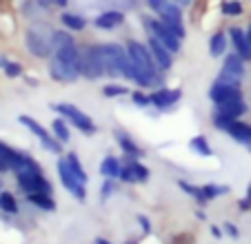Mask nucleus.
Returning a JSON list of instances; mask_svg holds the SVG:
<instances>
[{"label":"nucleus","mask_w":251,"mask_h":244,"mask_svg":"<svg viewBox=\"0 0 251 244\" xmlns=\"http://www.w3.org/2000/svg\"><path fill=\"white\" fill-rule=\"evenodd\" d=\"M127 53L131 58L133 67H136V80L133 85L140 87V89H160L162 87V75H160V69H158L156 60H153L151 51H149L147 43H140L136 38L127 40Z\"/></svg>","instance_id":"nucleus-1"},{"label":"nucleus","mask_w":251,"mask_h":244,"mask_svg":"<svg viewBox=\"0 0 251 244\" xmlns=\"http://www.w3.org/2000/svg\"><path fill=\"white\" fill-rule=\"evenodd\" d=\"M51 109L58 113V116H62L67 122H69L71 127H76L80 133H85V136H94L96 131H98V127H96V122L91 120L89 116H87L85 111H80V109L76 107V104H69V102H56L51 104Z\"/></svg>","instance_id":"nucleus-2"},{"label":"nucleus","mask_w":251,"mask_h":244,"mask_svg":"<svg viewBox=\"0 0 251 244\" xmlns=\"http://www.w3.org/2000/svg\"><path fill=\"white\" fill-rule=\"evenodd\" d=\"M80 75L87 78V80L104 78V65H102V51H100V45H89V47L82 49Z\"/></svg>","instance_id":"nucleus-3"},{"label":"nucleus","mask_w":251,"mask_h":244,"mask_svg":"<svg viewBox=\"0 0 251 244\" xmlns=\"http://www.w3.org/2000/svg\"><path fill=\"white\" fill-rule=\"evenodd\" d=\"M142 24H145V29H147L149 36H156L171 53H178L182 49V40L176 36V33L171 31L160 18H149L147 16V18H142Z\"/></svg>","instance_id":"nucleus-4"},{"label":"nucleus","mask_w":251,"mask_h":244,"mask_svg":"<svg viewBox=\"0 0 251 244\" xmlns=\"http://www.w3.org/2000/svg\"><path fill=\"white\" fill-rule=\"evenodd\" d=\"M18 120H20V124H23V127H27L29 133H33V136L38 138L45 151H49V153H56V155L62 153V142L58 140V138L53 136L49 129H45L38 120H33L31 116H20Z\"/></svg>","instance_id":"nucleus-5"},{"label":"nucleus","mask_w":251,"mask_h":244,"mask_svg":"<svg viewBox=\"0 0 251 244\" xmlns=\"http://www.w3.org/2000/svg\"><path fill=\"white\" fill-rule=\"evenodd\" d=\"M18 189L29 195V193H49L53 195V184L45 178L43 171H27V173H16Z\"/></svg>","instance_id":"nucleus-6"},{"label":"nucleus","mask_w":251,"mask_h":244,"mask_svg":"<svg viewBox=\"0 0 251 244\" xmlns=\"http://www.w3.org/2000/svg\"><path fill=\"white\" fill-rule=\"evenodd\" d=\"M100 51H102L104 75L120 78V62L127 56V47H123V45H118V43H107V45H100Z\"/></svg>","instance_id":"nucleus-7"},{"label":"nucleus","mask_w":251,"mask_h":244,"mask_svg":"<svg viewBox=\"0 0 251 244\" xmlns=\"http://www.w3.org/2000/svg\"><path fill=\"white\" fill-rule=\"evenodd\" d=\"M123 167H120V175L118 180L125 184H140L149 180V169L142 165L138 158H129V155H123Z\"/></svg>","instance_id":"nucleus-8"},{"label":"nucleus","mask_w":251,"mask_h":244,"mask_svg":"<svg viewBox=\"0 0 251 244\" xmlns=\"http://www.w3.org/2000/svg\"><path fill=\"white\" fill-rule=\"evenodd\" d=\"M56 171H58V178H60V184L67 189V191L71 193V195L76 197L78 202H85L87 200V184H82L80 180L74 175V171L69 169V165H67V160L60 158L56 165Z\"/></svg>","instance_id":"nucleus-9"},{"label":"nucleus","mask_w":251,"mask_h":244,"mask_svg":"<svg viewBox=\"0 0 251 244\" xmlns=\"http://www.w3.org/2000/svg\"><path fill=\"white\" fill-rule=\"evenodd\" d=\"M49 75H51V80L62 82V85H71V82H76L78 78H82L80 67L71 65V62H65L56 56L49 58Z\"/></svg>","instance_id":"nucleus-10"},{"label":"nucleus","mask_w":251,"mask_h":244,"mask_svg":"<svg viewBox=\"0 0 251 244\" xmlns=\"http://www.w3.org/2000/svg\"><path fill=\"white\" fill-rule=\"evenodd\" d=\"M25 45H27V51L36 58H51L53 56L51 40L45 38L43 33L36 31V29H27V33H25Z\"/></svg>","instance_id":"nucleus-11"},{"label":"nucleus","mask_w":251,"mask_h":244,"mask_svg":"<svg viewBox=\"0 0 251 244\" xmlns=\"http://www.w3.org/2000/svg\"><path fill=\"white\" fill-rule=\"evenodd\" d=\"M182 100V89L180 87H160V89L151 91V104L158 111H171L176 104Z\"/></svg>","instance_id":"nucleus-12"},{"label":"nucleus","mask_w":251,"mask_h":244,"mask_svg":"<svg viewBox=\"0 0 251 244\" xmlns=\"http://www.w3.org/2000/svg\"><path fill=\"white\" fill-rule=\"evenodd\" d=\"M209 100L213 104H223V102H233V100H242V89L233 85H225V82H213L209 87Z\"/></svg>","instance_id":"nucleus-13"},{"label":"nucleus","mask_w":251,"mask_h":244,"mask_svg":"<svg viewBox=\"0 0 251 244\" xmlns=\"http://www.w3.org/2000/svg\"><path fill=\"white\" fill-rule=\"evenodd\" d=\"M147 47H149V51H151L153 60H156L160 71H167L174 67V53H171L156 36H147Z\"/></svg>","instance_id":"nucleus-14"},{"label":"nucleus","mask_w":251,"mask_h":244,"mask_svg":"<svg viewBox=\"0 0 251 244\" xmlns=\"http://www.w3.org/2000/svg\"><path fill=\"white\" fill-rule=\"evenodd\" d=\"M147 5L158 18H182V7L174 0H147Z\"/></svg>","instance_id":"nucleus-15"},{"label":"nucleus","mask_w":251,"mask_h":244,"mask_svg":"<svg viewBox=\"0 0 251 244\" xmlns=\"http://www.w3.org/2000/svg\"><path fill=\"white\" fill-rule=\"evenodd\" d=\"M229 38H231V45H233V51L242 58V60H251V45L247 40V31L240 27H229Z\"/></svg>","instance_id":"nucleus-16"},{"label":"nucleus","mask_w":251,"mask_h":244,"mask_svg":"<svg viewBox=\"0 0 251 244\" xmlns=\"http://www.w3.org/2000/svg\"><path fill=\"white\" fill-rule=\"evenodd\" d=\"M114 138H116V142H118V146L123 149V155H129V158H138V160L145 155V151H142L140 146L133 142V138L129 136L127 131H123V129H116V131H114Z\"/></svg>","instance_id":"nucleus-17"},{"label":"nucleus","mask_w":251,"mask_h":244,"mask_svg":"<svg viewBox=\"0 0 251 244\" xmlns=\"http://www.w3.org/2000/svg\"><path fill=\"white\" fill-rule=\"evenodd\" d=\"M225 133L231 136L236 142H240L242 146L251 149V124H247V122H242V120H233Z\"/></svg>","instance_id":"nucleus-18"},{"label":"nucleus","mask_w":251,"mask_h":244,"mask_svg":"<svg viewBox=\"0 0 251 244\" xmlns=\"http://www.w3.org/2000/svg\"><path fill=\"white\" fill-rule=\"evenodd\" d=\"M125 23V14L123 11H102L100 16H96L94 24L98 29H104V31H111V29L120 27Z\"/></svg>","instance_id":"nucleus-19"},{"label":"nucleus","mask_w":251,"mask_h":244,"mask_svg":"<svg viewBox=\"0 0 251 244\" xmlns=\"http://www.w3.org/2000/svg\"><path fill=\"white\" fill-rule=\"evenodd\" d=\"M213 111H216V113H223V116H229V118H233V120H240V118L245 116L249 109H247L245 100H233V102L216 104V109H213Z\"/></svg>","instance_id":"nucleus-20"},{"label":"nucleus","mask_w":251,"mask_h":244,"mask_svg":"<svg viewBox=\"0 0 251 244\" xmlns=\"http://www.w3.org/2000/svg\"><path fill=\"white\" fill-rule=\"evenodd\" d=\"M227 45H229V33L225 31H216L209 36V56L211 58H220L227 53Z\"/></svg>","instance_id":"nucleus-21"},{"label":"nucleus","mask_w":251,"mask_h":244,"mask_svg":"<svg viewBox=\"0 0 251 244\" xmlns=\"http://www.w3.org/2000/svg\"><path fill=\"white\" fill-rule=\"evenodd\" d=\"M27 202L29 204H33L36 209H40V211H47V213H53L58 209L53 195H49V193H29Z\"/></svg>","instance_id":"nucleus-22"},{"label":"nucleus","mask_w":251,"mask_h":244,"mask_svg":"<svg viewBox=\"0 0 251 244\" xmlns=\"http://www.w3.org/2000/svg\"><path fill=\"white\" fill-rule=\"evenodd\" d=\"M120 167H123V160L120 158H116V155H104L102 162H100V175H102V178L118 180Z\"/></svg>","instance_id":"nucleus-23"},{"label":"nucleus","mask_w":251,"mask_h":244,"mask_svg":"<svg viewBox=\"0 0 251 244\" xmlns=\"http://www.w3.org/2000/svg\"><path fill=\"white\" fill-rule=\"evenodd\" d=\"M223 69L229 71V73H233V75H238V78H245V60H242L236 51H233V53H225Z\"/></svg>","instance_id":"nucleus-24"},{"label":"nucleus","mask_w":251,"mask_h":244,"mask_svg":"<svg viewBox=\"0 0 251 244\" xmlns=\"http://www.w3.org/2000/svg\"><path fill=\"white\" fill-rule=\"evenodd\" d=\"M189 149L194 151L196 155H200V158H211L213 155V146L209 145L207 136H194L189 140Z\"/></svg>","instance_id":"nucleus-25"},{"label":"nucleus","mask_w":251,"mask_h":244,"mask_svg":"<svg viewBox=\"0 0 251 244\" xmlns=\"http://www.w3.org/2000/svg\"><path fill=\"white\" fill-rule=\"evenodd\" d=\"M60 23H62V27L67 29V31H82V29L87 27V20L82 18V16H78V14H71V11H65V14L60 16Z\"/></svg>","instance_id":"nucleus-26"},{"label":"nucleus","mask_w":251,"mask_h":244,"mask_svg":"<svg viewBox=\"0 0 251 244\" xmlns=\"http://www.w3.org/2000/svg\"><path fill=\"white\" fill-rule=\"evenodd\" d=\"M49 40H51L53 51H58V49H65V47H71V45H76V43H74V36H71V31H67V29H56V31H51Z\"/></svg>","instance_id":"nucleus-27"},{"label":"nucleus","mask_w":251,"mask_h":244,"mask_svg":"<svg viewBox=\"0 0 251 244\" xmlns=\"http://www.w3.org/2000/svg\"><path fill=\"white\" fill-rule=\"evenodd\" d=\"M51 133L58 138V140L62 142V145H67V142L71 140V129H69V122L65 120V118H56V120L51 122Z\"/></svg>","instance_id":"nucleus-28"},{"label":"nucleus","mask_w":251,"mask_h":244,"mask_svg":"<svg viewBox=\"0 0 251 244\" xmlns=\"http://www.w3.org/2000/svg\"><path fill=\"white\" fill-rule=\"evenodd\" d=\"M65 160H67V165H69V169L74 171V175H76L78 180H80L82 184H87V171H85V167H82V162H80V158H78V153H74V151H69V153L65 155Z\"/></svg>","instance_id":"nucleus-29"},{"label":"nucleus","mask_w":251,"mask_h":244,"mask_svg":"<svg viewBox=\"0 0 251 244\" xmlns=\"http://www.w3.org/2000/svg\"><path fill=\"white\" fill-rule=\"evenodd\" d=\"M20 153H23V151H16L14 146H9L7 142L0 140V160L9 167V171H14V167H16V162H18Z\"/></svg>","instance_id":"nucleus-30"},{"label":"nucleus","mask_w":251,"mask_h":244,"mask_svg":"<svg viewBox=\"0 0 251 244\" xmlns=\"http://www.w3.org/2000/svg\"><path fill=\"white\" fill-rule=\"evenodd\" d=\"M178 187L182 189V191L187 193V195H191L194 197L196 202H198V204H207V195H204V191H202V187H196V184H191V182H187V180H178Z\"/></svg>","instance_id":"nucleus-31"},{"label":"nucleus","mask_w":251,"mask_h":244,"mask_svg":"<svg viewBox=\"0 0 251 244\" xmlns=\"http://www.w3.org/2000/svg\"><path fill=\"white\" fill-rule=\"evenodd\" d=\"M0 211L7 216H16L18 213V200L14 193L9 191H0Z\"/></svg>","instance_id":"nucleus-32"},{"label":"nucleus","mask_w":251,"mask_h":244,"mask_svg":"<svg viewBox=\"0 0 251 244\" xmlns=\"http://www.w3.org/2000/svg\"><path fill=\"white\" fill-rule=\"evenodd\" d=\"M202 191L204 195H207V200H218V197L227 195L229 193V187H225V184H202Z\"/></svg>","instance_id":"nucleus-33"},{"label":"nucleus","mask_w":251,"mask_h":244,"mask_svg":"<svg viewBox=\"0 0 251 244\" xmlns=\"http://www.w3.org/2000/svg\"><path fill=\"white\" fill-rule=\"evenodd\" d=\"M100 91H102L104 98H123V96H127V94H129V87H125V85H116V82H109V85H104Z\"/></svg>","instance_id":"nucleus-34"},{"label":"nucleus","mask_w":251,"mask_h":244,"mask_svg":"<svg viewBox=\"0 0 251 244\" xmlns=\"http://www.w3.org/2000/svg\"><path fill=\"white\" fill-rule=\"evenodd\" d=\"M160 20L176 33V36L180 38V40L187 38V29H185V24H182V18H160Z\"/></svg>","instance_id":"nucleus-35"},{"label":"nucleus","mask_w":251,"mask_h":244,"mask_svg":"<svg viewBox=\"0 0 251 244\" xmlns=\"http://www.w3.org/2000/svg\"><path fill=\"white\" fill-rule=\"evenodd\" d=\"M131 102L136 104L138 109H149L151 104V94H145V91H133L131 94Z\"/></svg>","instance_id":"nucleus-36"},{"label":"nucleus","mask_w":251,"mask_h":244,"mask_svg":"<svg viewBox=\"0 0 251 244\" xmlns=\"http://www.w3.org/2000/svg\"><path fill=\"white\" fill-rule=\"evenodd\" d=\"M116 191V180L114 178H104V182L100 184V202H107Z\"/></svg>","instance_id":"nucleus-37"},{"label":"nucleus","mask_w":251,"mask_h":244,"mask_svg":"<svg viewBox=\"0 0 251 244\" xmlns=\"http://www.w3.org/2000/svg\"><path fill=\"white\" fill-rule=\"evenodd\" d=\"M220 9H223L225 16H240L242 14V5L238 0H225L223 5H220Z\"/></svg>","instance_id":"nucleus-38"},{"label":"nucleus","mask_w":251,"mask_h":244,"mask_svg":"<svg viewBox=\"0 0 251 244\" xmlns=\"http://www.w3.org/2000/svg\"><path fill=\"white\" fill-rule=\"evenodd\" d=\"M218 82H225V85H233V87H240L242 85V78H238V75H233V73H229V71H225V69H220V73H218Z\"/></svg>","instance_id":"nucleus-39"},{"label":"nucleus","mask_w":251,"mask_h":244,"mask_svg":"<svg viewBox=\"0 0 251 244\" xmlns=\"http://www.w3.org/2000/svg\"><path fill=\"white\" fill-rule=\"evenodd\" d=\"M5 75L7 78H20V75H23V65H20V62H14V60H9L5 65Z\"/></svg>","instance_id":"nucleus-40"},{"label":"nucleus","mask_w":251,"mask_h":244,"mask_svg":"<svg viewBox=\"0 0 251 244\" xmlns=\"http://www.w3.org/2000/svg\"><path fill=\"white\" fill-rule=\"evenodd\" d=\"M238 207H240V211H249V209H251V182H249V187H247L245 197L238 202Z\"/></svg>","instance_id":"nucleus-41"},{"label":"nucleus","mask_w":251,"mask_h":244,"mask_svg":"<svg viewBox=\"0 0 251 244\" xmlns=\"http://www.w3.org/2000/svg\"><path fill=\"white\" fill-rule=\"evenodd\" d=\"M136 220H138V224L142 226V233H145V235L151 233V222H149L147 216H142V213H140V216H136Z\"/></svg>","instance_id":"nucleus-42"},{"label":"nucleus","mask_w":251,"mask_h":244,"mask_svg":"<svg viewBox=\"0 0 251 244\" xmlns=\"http://www.w3.org/2000/svg\"><path fill=\"white\" fill-rule=\"evenodd\" d=\"M223 231H225V235H229V238H233V240L240 238V231H238V226L231 224V222H227V224L223 226Z\"/></svg>","instance_id":"nucleus-43"},{"label":"nucleus","mask_w":251,"mask_h":244,"mask_svg":"<svg viewBox=\"0 0 251 244\" xmlns=\"http://www.w3.org/2000/svg\"><path fill=\"white\" fill-rule=\"evenodd\" d=\"M211 235H213V238H216V240H220V238H223V235H225L223 226H216V224H211Z\"/></svg>","instance_id":"nucleus-44"},{"label":"nucleus","mask_w":251,"mask_h":244,"mask_svg":"<svg viewBox=\"0 0 251 244\" xmlns=\"http://www.w3.org/2000/svg\"><path fill=\"white\" fill-rule=\"evenodd\" d=\"M53 5H58V7H67L69 5V0H51Z\"/></svg>","instance_id":"nucleus-45"},{"label":"nucleus","mask_w":251,"mask_h":244,"mask_svg":"<svg viewBox=\"0 0 251 244\" xmlns=\"http://www.w3.org/2000/svg\"><path fill=\"white\" fill-rule=\"evenodd\" d=\"M7 62H9V58H7V56H0V69H5Z\"/></svg>","instance_id":"nucleus-46"},{"label":"nucleus","mask_w":251,"mask_h":244,"mask_svg":"<svg viewBox=\"0 0 251 244\" xmlns=\"http://www.w3.org/2000/svg\"><path fill=\"white\" fill-rule=\"evenodd\" d=\"M94 244H111V242H109L107 238H96V242H94Z\"/></svg>","instance_id":"nucleus-47"},{"label":"nucleus","mask_w":251,"mask_h":244,"mask_svg":"<svg viewBox=\"0 0 251 244\" xmlns=\"http://www.w3.org/2000/svg\"><path fill=\"white\" fill-rule=\"evenodd\" d=\"M174 2H178L180 7H187V5H189V0H174Z\"/></svg>","instance_id":"nucleus-48"},{"label":"nucleus","mask_w":251,"mask_h":244,"mask_svg":"<svg viewBox=\"0 0 251 244\" xmlns=\"http://www.w3.org/2000/svg\"><path fill=\"white\" fill-rule=\"evenodd\" d=\"M245 31H247V40H249V45H251V27H247Z\"/></svg>","instance_id":"nucleus-49"},{"label":"nucleus","mask_w":251,"mask_h":244,"mask_svg":"<svg viewBox=\"0 0 251 244\" xmlns=\"http://www.w3.org/2000/svg\"><path fill=\"white\" fill-rule=\"evenodd\" d=\"M125 244H138V242H133V240H129V242H125Z\"/></svg>","instance_id":"nucleus-50"}]
</instances>
